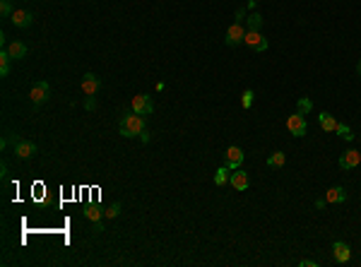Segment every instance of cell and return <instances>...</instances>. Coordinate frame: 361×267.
I'll return each instance as SVG.
<instances>
[{
    "instance_id": "12",
    "label": "cell",
    "mask_w": 361,
    "mask_h": 267,
    "mask_svg": "<svg viewBox=\"0 0 361 267\" xmlns=\"http://www.w3.org/2000/svg\"><path fill=\"white\" fill-rule=\"evenodd\" d=\"M332 255H335V260H337L339 265H344L352 258V248H349V243H344V241H335L332 243Z\"/></svg>"
},
{
    "instance_id": "3",
    "label": "cell",
    "mask_w": 361,
    "mask_h": 267,
    "mask_svg": "<svg viewBox=\"0 0 361 267\" xmlns=\"http://www.w3.org/2000/svg\"><path fill=\"white\" fill-rule=\"evenodd\" d=\"M287 130H289L294 137H303L306 130H308V123H306V118H303L301 113L296 111V113H292V116L287 118Z\"/></svg>"
},
{
    "instance_id": "20",
    "label": "cell",
    "mask_w": 361,
    "mask_h": 267,
    "mask_svg": "<svg viewBox=\"0 0 361 267\" xmlns=\"http://www.w3.org/2000/svg\"><path fill=\"white\" fill-rule=\"evenodd\" d=\"M229 176H231V174H229L226 166L217 169V171H214V185H217V188H224L226 183H229Z\"/></svg>"
},
{
    "instance_id": "4",
    "label": "cell",
    "mask_w": 361,
    "mask_h": 267,
    "mask_svg": "<svg viewBox=\"0 0 361 267\" xmlns=\"http://www.w3.org/2000/svg\"><path fill=\"white\" fill-rule=\"evenodd\" d=\"M243 159H246V154H243L241 147H236V145L226 147V154H224V166L226 169H241Z\"/></svg>"
},
{
    "instance_id": "33",
    "label": "cell",
    "mask_w": 361,
    "mask_h": 267,
    "mask_svg": "<svg viewBox=\"0 0 361 267\" xmlns=\"http://www.w3.org/2000/svg\"><path fill=\"white\" fill-rule=\"evenodd\" d=\"M357 75H359V77H361V60H359V63H357Z\"/></svg>"
},
{
    "instance_id": "29",
    "label": "cell",
    "mask_w": 361,
    "mask_h": 267,
    "mask_svg": "<svg viewBox=\"0 0 361 267\" xmlns=\"http://www.w3.org/2000/svg\"><path fill=\"white\" fill-rule=\"evenodd\" d=\"M243 15H246V10H243V7H239V10H236V22H241V20H243Z\"/></svg>"
},
{
    "instance_id": "18",
    "label": "cell",
    "mask_w": 361,
    "mask_h": 267,
    "mask_svg": "<svg viewBox=\"0 0 361 267\" xmlns=\"http://www.w3.org/2000/svg\"><path fill=\"white\" fill-rule=\"evenodd\" d=\"M260 27H263V15L260 12H250L246 17V29L248 31H260Z\"/></svg>"
},
{
    "instance_id": "9",
    "label": "cell",
    "mask_w": 361,
    "mask_h": 267,
    "mask_svg": "<svg viewBox=\"0 0 361 267\" xmlns=\"http://www.w3.org/2000/svg\"><path fill=\"white\" fill-rule=\"evenodd\" d=\"M339 169H344V171H349V169H357L361 164V152L357 149H349V152H344V154L337 159Z\"/></svg>"
},
{
    "instance_id": "22",
    "label": "cell",
    "mask_w": 361,
    "mask_h": 267,
    "mask_svg": "<svg viewBox=\"0 0 361 267\" xmlns=\"http://www.w3.org/2000/svg\"><path fill=\"white\" fill-rule=\"evenodd\" d=\"M311 109H313V101H311L308 96H301V99L296 101V111L301 113V116H306V113H311Z\"/></svg>"
},
{
    "instance_id": "11",
    "label": "cell",
    "mask_w": 361,
    "mask_h": 267,
    "mask_svg": "<svg viewBox=\"0 0 361 267\" xmlns=\"http://www.w3.org/2000/svg\"><path fill=\"white\" fill-rule=\"evenodd\" d=\"M99 87H101V80H99L94 72H87V75L82 77V91H85V96H96Z\"/></svg>"
},
{
    "instance_id": "8",
    "label": "cell",
    "mask_w": 361,
    "mask_h": 267,
    "mask_svg": "<svg viewBox=\"0 0 361 267\" xmlns=\"http://www.w3.org/2000/svg\"><path fill=\"white\" fill-rule=\"evenodd\" d=\"M48 94H51V87H48V82L41 80V82H34V87L29 91V96H31V101L39 106V104H44L46 99H48Z\"/></svg>"
},
{
    "instance_id": "15",
    "label": "cell",
    "mask_w": 361,
    "mask_h": 267,
    "mask_svg": "<svg viewBox=\"0 0 361 267\" xmlns=\"http://www.w3.org/2000/svg\"><path fill=\"white\" fill-rule=\"evenodd\" d=\"M344 200H347V190H344L342 185H332V188L325 193V202H332V205H335V202H344Z\"/></svg>"
},
{
    "instance_id": "13",
    "label": "cell",
    "mask_w": 361,
    "mask_h": 267,
    "mask_svg": "<svg viewBox=\"0 0 361 267\" xmlns=\"http://www.w3.org/2000/svg\"><path fill=\"white\" fill-rule=\"evenodd\" d=\"M15 154L20 156V159H29V156H34L36 154V145L34 142H29V140H17L15 142Z\"/></svg>"
},
{
    "instance_id": "28",
    "label": "cell",
    "mask_w": 361,
    "mask_h": 267,
    "mask_svg": "<svg viewBox=\"0 0 361 267\" xmlns=\"http://www.w3.org/2000/svg\"><path fill=\"white\" fill-rule=\"evenodd\" d=\"M299 265H301V267H318V263H316V260H311V258H303Z\"/></svg>"
},
{
    "instance_id": "14",
    "label": "cell",
    "mask_w": 361,
    "mask_h": 267,
    "mask_svg": "<svg viewBox=\"0 0 361 267\" xmlns=\"http://www.w3.org/2000/svg\"><path fill=\"white\" fill-rule=\"evenodd\" d=\"M10 22L15 24V27H20V29H27V27H31V22H34V15L29 10H15L12 17H10Z\"/></svg>"
},
{
    "instance_id": "6",
    "label": "cell",
    "mask_w": 361,
    "mask_h": 267,
    "mask_svg": "<svg viewBox=\"0 0 361 267\" xmlns=\"http://www.w3.org/2000/svg\"><path fill=\"white\" fill-rule=\"evenodd\" d=\"M246 31H248V29H243V27H241V22H234L231 27H229V29H226V36H224L226 46L243 44V39H246Z\"/></svg>"
},
{
    "instance_id": "23",
    "label": "cell",
    "mask_w": 361,
    "mask_h": 267,
    "mask_svg": "<svg viewBox=\"0 0 361 267\" xmlns=\"http://www.w3.org/2000/svg\"><path fill=\"white\" fill-rule=\"evenodd\" d=\"M335 133H337L339 137H342V140H347V142H352V140H354V135H352V128H349V125H344V123H337Z\"/></svg>"
},
{
    "instance_id": "16",
    "label": "cell",
    "mask_w": 361,
    "mask_h": 267,
    "mask_svg": "<svg viewBox=\"0 0 361 267\" xmlns=\"http://www.w3.org/2000/svg\"><path fill=\"white\" fill-rule=\"evenodd\" d=\"M318 123H320V128L323 130H328V133H335V128H337V120H335V116L328 111H323L318 116Z\"/></svg>"
},
{
    "instance_id": "10",
    "label": "cell",
    "mask_w": 361,
    "mask_h": 267,
    "mask_svg": "<svg viewBox=\"0 0 361 267\" xmlns=\"http://www.w3.org/2000/svg\"><path fill=\"white\" fill-rule=\"evenodd\" d=\"M229 183H231L234 190H246V188L250 185V178L243 169H234V174L229 176Z\"/></svg>"
},
{
    "instance_id": "25",
    "label": "cell",
    "mask_w": 361,
    "mask_h": 267,
    "mask_svg": "<svg viewBox=\"0 0 361 267\" xmlns=\"http://www.w3.org/2000/svg\"><path fill=\"white\" fill-rule=\"evenodd\" d=\"M253 99H255V91H253V89H246V91L241 94V106H243V109H250V106H253Z\"/></svg>"
},
{
    "instance_id": "5",
    "label": "cell",
    "mask_w": 361,
    "mask_h": 267,
    "mask_svg": "<svg viewBox=\"0 0 361 267\" xmlns=\"http://www.w3.org/2000/svg\"><path fill=\"white\" fill-rule=\"evenodd\" d=\"M243 44L250 46L255 53H265L268 48H270V44H268V39L260 34V31H246V39H243Z\"/></svg>"
},
{
    "instance_id": "30",
    "label": "cell",
    "mask_w": 361,
    "mask_h": 267,
    "mask_svg": "<svg viewBox=\"0 0 361 267\" xmlns=\"http://www.w3.org/2000/svg\"><path fill=\"white\" fill-rule=\"evenodd\" d=\"M140 140H142V142H145V145H147V142H150V133H147V130H145V133L140 135Z\"/></svg>"
},
{
    "instance_id": "31",
    "label": "cell",
    "mask_w": 361,
    "mask_h": 267,
    "mask_svg": "<svg viewBox=\"0 0 361 267\" xmlns=\"http://www.w3.org/2000/svg\"><path fill=\"white\" fill-rule=\"evenodd\" d=\"M0 171H2V178H7V164L2 161V166H0Z\"/></svg>"
},
{
    "instance_id": "32",
    "label": "cell",
    "mask_w": 361,
    "mask_h": 267,
    "mask_svg": "<svg viewBox=\"0 0 361 267\" xmlns=\"http://www.w3.org/2000/svg\"><path fill=\"white\" fill-rule=\"evenodd\" d=\"M325 205H328V202H325V200H316V209H323Z\"/></svg>"
},
{
    "instance_id": "24",
    "label": "cell",
    "mask_w": 361,
    "mask_h": 267,
    "mask_svg": "<svg viewBox=\"0 0 361 267\" xmlns=\"http://www.w3.org/2000/svg\"><path fill=\"white\" fill-rule=\"evenodd\" d=\"M120 209H123L120 202H111V205L106 207V217H109V219H118V217H120Z\"/></svg>"
},
{
    "instance_id": "2",
    "label": "cell",
    "mask_w": 361,
    "mask_h": 267,
    "mask_svg": "<svg viewBox=\"0 0 361 267\" xmlns=\"http://www.w3.org/2000/svg\"><path fill=\"white\" fill-rule=\"evenodd\" d=\"M130 109L140 116H150V113L154 111V101H152V96L150 94H137L133 96V101H130Z\"/></svg>"
},
{
    "instance_id": "26",
    "label": "cell",
    "mask_w": 361,
    "mask_h": 267,
    "mask_svg": "<svg viewBox=\"0 0 361 267\" xmlns=\"http://www.w3.org/2000/svg\"><path fill=\"white\" fill-rule=\"evenodd\" d=\"M12 12H15V10H12L10 0H2V2H0V15H2V17H12Z\"/></svg>"
},
{
    "instance_id": "27",
    "label": "cell",
    "mask_w": 361,
    "mask_h": 267,
    "mask_svg": "<svg viewBox=\"0 0 361 267\" xmlns=\"http://www.w3.org/2000/svg\"><path fill=\"white\" fill-rule=\"evenodd\" d=\"M85 109H87V111H94V109H96V99H94V96H87V99H85Z\"/></svg>"
},
{
    "instance_id": "21",
    "label": "cell",
    "mask_w": 361,
    "mask_h": 267,
    "mask_svg": "<svg viewBox=\"0 0 361 267\" xmlns=\"http://www.w3.org/2000/svg\"><path fill=\"white\" fill-rule=\"evenodd\" d=\"M10 65H12V58H10V53H7V48H5V51L0 53V75H2V77H7Z\"/></svg>"
},
{
    "instance_id": "17",
    "label": "cell",
    "mask_w": 361,
    "mask_h": 267,
    "mask_svg": "<svg viewBox=\"0 0 361 267\" xmlns=\"http://www.w3.org/2000/svg\"><path fill=\"white\" fill-rule=\"evenodd\" d=\"M7 53H10L12 60H22L24 56H27V46L22 41H12V44H7Z\"/></svg>"
},
{
    "instance_id": "19",
    "label": "cell",
    "mask_w": 361,
    "mask_h": 267,
    "mask_svg": "<svg viewBox=\"0 0 361 267\" xmlns=\"http://www.w3.org/2000/svg\"><path fill=\"white\" fill-rule=\"evenodd\" d=\"M287 164V154L284 152H272L270 156H268V166L270 169H279V166H284Z\"/></svg>"
},
{
    "instance_id": "7",
    "label": "cell",
    "mask_w": 361,
    "mask_h": 267,
    "mask_svg": "<svg viewBox=\"0 0 361 267\" xmlns=\"http://www.w3.org/2000/svg\"><path fill=\"white\" fill-rule=\"evenodd\" d=\"M82 214H85V219H90V222L94 224V226H96V231H101V219L106 217V212H104V209H101V207H99L96 202L87 205Z\"/></svg>"
},
{
    "instance_id": "1",
    "label": "cell",
    "mask_w": 361,
    "mask_h": 267,
    "mask_svg": "<svg viewBox=\"0 0 361 267\" xmlns=\"http://www.w3.org/2000/svg\"><path fill=\"white\" fill-rule=\"evenodd\" d=\"M118 130L123 137H137V135L145 133V116H140V113H128V116H123L120 118V123H118Z\"/></svg>"
}]
</instances>
